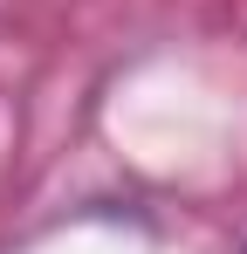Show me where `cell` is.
Masks as SVG:
<instances>
[{
	"instance_id": "6da1fadb",
	"label": "cell",
	"mask_w": 247,
	"mask_h": 254,
	"mask_svg": "<svg viewBox=\"0 0 247 254\" xmlns=\"http://www.w3.org/2000/svg\"><path fill=\"white\" fill-rule=\"evenodd\" d=\"M234 254H247V241H241V248H234Z\"/></svg>"
}]
</instances>
